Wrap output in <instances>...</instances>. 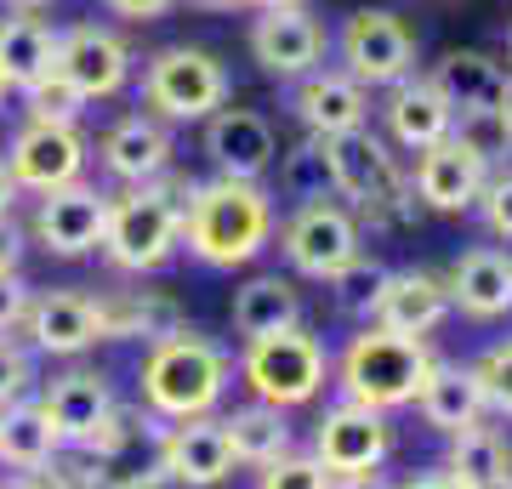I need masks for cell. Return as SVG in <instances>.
<instances>
[{"label": "cell", "mask_w": 512, "mask_h": 489, "mask_svg": "<svg viewBox=\"0 0 512 489\" xmlns=\"http://www.w3.org/2000/svg\"><path fill=\"white\" fill-rule=\"evenodd\" d=\"M444 313H450V290H444V279L404 268V273H387L370 325L393 330V336H427V330L444 325Z\"/></svg>", "instance_id": "obj_20"}, {"label": "cell", "mask_w": 512, "mask_h": 489, "mask_svg": "<svg viewBox=\"0 0 512 489\" xmlns=\"http://www.w3.org/2000/svg\"><path fill=\"white\" fill-rule=\"evenodd\" d=\"M160 467L171 484L183 489H217L228 472H234V450H228V433L222 421L211 416H188L177 427L160 433Z\"/></svg>", "instance_id": "obj_14"}, {"label": "cell", "mask_w": 512, "mask_h": 489, "mask_svg": "<svg viewBox=\"0 0 512 489\" xmlns=\"http://www.w3.org/2000/svg\"><path fill=\"white\" fill-rule=\"evenodd\" d=\"M52 455H57V433L46 421V410L29 399H12L0 410V461L18 472H40Z\"/></svg>", "instance_id": "obj_32"}, {"label": "cell", "mask_w": 512, "mask_h": 489, "mask_svg": "<svg viewBox=\"0 0 512 489\" xmlns=\"http://www.w3.org/2000/svg\"><path fill=\"white\" fill-rule=\"evenodd\" d=\"M256 12H279V6H302V0H251Z\"/></svg>", "instance_id": "obj_49"}, {"label": "cell", "mask_w": 512, "mask_h": 489, "mask_svg": "<svg viewBox=\"0 0 512 489\" xmlns=\"http://www.w3.org/2000/svg\"><path fill=\"white\" fill-rule=\"evenodd\" d=\"M302 325V296H296L291 279H279V273H262L251 285L234 290V330L245 342L256 336H279V330H296Z\"/></svg>", "instance_id": "obj_27"}, {"label": "cell", "mask_w": 512, "mask_h": 489, "mask_svg": "<svg viewBox=\"0 0 512 489\" xmlns=\"http://www.w3.org/2000/svg\"><path fill=\"white\" fill-rule=\"evenodd\" d=\"M205 154L217 165V177H234V182H256L268 165H274L279 143H274V126L251 109H217L205 120Z\"/></svg>", "instance_id": "obj_16"}, {"label": "cell", "mask_w": 512, "mask_h": 489, "mask_svg": "<svg viewBox=\"0 0 512 489\" xmlns=\"http://www.w3.org/2000/svg\"><path fill=\"white\" fill-rule=\"evenodd\" d=\"M222 433H228V450H234V461H245V467H268V461H279V455L291 450V421H285V410H274V404H239L234 416L222 421Z\"/></svg>", "instance_id": "obj_31"}, {"label": "cell", "mask_w": 512, "mask_h": 489, "mask_svg": "<svg viewBox=\"0 0 512 489\" xmlns=\"http://www.w3.org/2000/svg\"><path fill=\"white\" fill-rule=\"evenodd\" d=\"M433 370V353L421 336H393L382 325H365L359 336L348 342L342 364H336V381L353 404L365 410H399V404H416L421 381Z\"/></svg>", "instance_id": "obj_4"}, {"label": "cell", "mask_w": 512, "mask_h": 489, "mask_svg": "<svg viewBox=\"0 0 512 489\" xmlns=\"http://www.w3.org/2000/svg\"><path fill=\"white\" fill-rule=\"evenodd\" d=\"M92 302L103 342H165L183 330V308L160 290H114V296H92Z\"/></svg>", "instance_id": "obj_21"}, {"label": "cell", "mask_w": 512, "mask_h": 489, "mask_svg": "<svg viewBox=\"0 0 512 489\" xmlns=\"http://www.w3.org/2000/svg\"><path fill=\"white\" fill-rule=\"evenodd\" d=\"M103 165L120 182H154L171 165V137H165V126L154 114H126L103 137Z\"/></svg>", "instance_id": "obj_24"}, {"label": "cell", "mask_w": 512, "mask_h": 489, "mask_svg": "<svg viewBox=\"0 0 512 489\" xmlns=\"http://www.w3.org/2000/svg\"><path fill=\"white\" fill-rule=\"evenodd\" d=\"M12 200H18V182H12V171L0 160V217H12Z\"/></svg>", "instance_id": "obj_46"}, {"label": "cell", "mask_w": 512, "mask_h": 489, "mask_svg": "<svg viewBox=\"0 0 512 489\" xmlns=\"http://www.w3.org/2000/svg\"><path fill=\"white\" fill-rule=\"evenodd\" d=\"M285 188H291L296 200H325V194H336L330 188V160H325V143L319 137H308V143H296L291 154H285Z\"/></svg>", "instance_id": "obj_35"}, {"label": "cell", "mask_w": 512, "mask_h": 489, "mask_svg": "<svg viewBox=\"0 0 512 489\" xmlns=\"http://www.w3.org/2000/svg\"><path fill=\"white\" fill-rule=\"evenodd\" d=\"M0 489H40V484L29 478V472H23V478H0Z\"/></svg>", "instance_id": "obj_48"}, {"label": "cell", "mask_w": 512, "mask_h": 489, "mask_svg": "<svg viewBox=\"0 0 512 489\" xmlns=\"http://www.w3.org/2000/svg\"><path fill=\"white\" fill-rule=\"evenodd\" d=\"M23 325H29L40 353H57V359H74V353H86V347L103 342L97 302L86 290H40V296H29Z\"/></svg>", "instance_id": "obj_17"}, {"label": "cell", "mask_w": 512, "mask_h": 489, "mask_svg": "<svg viewBox=\"0 0 512 489\" xmlns=\"http://www.w3.org/2000/svg\"><path fill=\"white\" fill-rule=\"evenodd\" d=\"M291 109L313 137H336V131H359L370 114V91L353 74H302Z\"/></svg>", "instance_id": "obj_22"}, {"label": "cell", "mask_w": 512, "mask_h": 489, "mask_svg": "<svg viewBox=\"0 0 512 489\" xmlns=\"http://www.w3.org/2000/svg\"><path fill=\"white\" fill-rule=\"evenodd\" d=\"M387 126H393V137H399L404 148H433L450 137V126H456V109L439 97V86L433 80H399L393 86V97H387Z\"/></svg>", "instance_id": "obj_26"}, {"label": "cell", "mask_w": 512, "mask_h": 489, "mask_svg": "<svg viewBox=\"0 0 512 489\" xmlns=\"http://www.w3.org/2000/svg\"><path fill=\"white\" fill-rule=\"evenodd\" d=\"M484 182H490L484 177V165H478L456 137H444V143L421 148L410 194H416L421 205H433V211H467V205H478Z\"/></svg>", "instance_id": "obj_19"}, {"label": "cell", "mask_w": 512, "mask_h": 489, "mask_svg": "<svg viewBox=\"0 0 512 489\" xmlns=\"http://www.w3.org/2000/svg\"><path fill=\"white\" fill-rule=\"evenodd\" d=\"M143 103L160 120H211L228 103V74L200 46H165L143 69Z\"/></svg>", "instance_id": "obj_7"}, {"label": "cell", "mask_w": 512, "mask_h": 489, "mask_svg": "<svg viewBox=\"0 0 512 489\" xmlns=\"http://www.w3.org/2000/svg\"><path fill=\"white\" fill-rule=\"evenodd\" d=\"M194 182L183 177H154L131 182V194L109 200V228H103V251L114 268L126 273H154L183 239V200Z\"/></svg>", "instance_id": "obj_3"}, {"label": "cell", "mask_w": 512, "mask_h": 489, "mask_svg": "<svg viewBox=\"0 0 512 489\" xmlns=\"http://www.w3.org/2000/svg\"><path fill=\"white\" fill-rule=\"evenodd\" d=\"M256 489H330V472L313 461V455H279L256 472Z\"/></svg>", "instance_id": "obj_37"}, {"label": "cell", "mask_w": 512, "mask_h": 489, "mask_svg": "<svg viewBox=\"0 0 512 489\" xmlns=\"http://www.w3.org/2000/svg\"><path fill=\"white\" fill-rule=\"evenodd\" d=\"M330 285H336L342 313L370 319V313H376V296H382V285H387V268H382V262H370V256H353L342 273H330Z\"/></svg>", "instance_id": "obj_34"}, {"label": "cell", "mask_w": 512, "mask_h": 489, "mask_svg": "<svg viewBox=\"0 0 512 489\" xmlns=\"http://www.w3.org/2000/svg\"><path fill=\"white\" fill-rule=\"evenodd\" d=\"M330 489H393V484H382L376 472H359V478H330Z\"/></svg>", "instance_id": "obj_45"}, {"label": "cell", "mask_w": 512, "mask_h": 489, "mask_svg": "<svg viewBox=\"0 0 512 489\" xmlns=\"http://www.w3.org/2000/svg\"><path fill=\"white\" fill-rule=\"evenodd\" d=\"M274 234V200L256 182H200L183 200V239L205 268H239Z\"/></svg>", "instance_id": "obj_1"}, {"label": "cell", "mask_w": 512, "mask_h": 489, "mask_svg": "<svg viewBox=\"0 0 512 489\" xmlns=\"http://www.w3.org/2000/svg\"><path fill=\"white\" fill-rule=\"evenodd\" d=\"M399 489H467V484L444 467V472H416V478H410V484H399Z\"/></svg>", "instance_id": "obj_44"}, {"label": "cell", "mask_w": 512, "mask_h": 489, "mask_svg": "<svg viewBox=\"0 0 512 489\" xmlns=\"http://www.w3.org/2000/svg\"><path fill=\"white\" fill-rule=\"evenodd\" d=\"M450 137H456V143L467 148L484 171L512 154V126H507V114H501V109H467V114H456Z\"/></svg>", "instance_id": "obj_33"}, {"label": "cell", "mask_w": 512, "mask_h": 489, "mask_svg": "<svg viewBox=\"0 0 512 489\" xmlns=\"http://www.w3.org/2000/svg\"><path fill=\"white\" fill-rule=\"evenodd\" d=\"M177 0H109L114 18H131V23H148V18H165Z\"/></svg>", "instance_id": "obj_42"}, {"label": "cell", "mask_w": 512, "mask_h": 489, "mask_svg": "<svg viewBox=\"0 0 512 489\" xmlns=\"http://www.w3.org/2000/svg\"><path fill=\"white\" fill-rule=\"evenodd\" d=\"M52 63H57V29H46L29 12L0 18V74H6V86L29 91L35 80L52 74Z\"/></svg>", "instance_id": "obj_28"}, {"label": "cell", "mask_w": 512, "mask_h": 489, "mask_svg": "<svg viewBox=\"0 0 512 489\" xmlns=\"http://www.w3.org/2000/svg\"><path fill=\"white\" fill-rule=\"evenodd\" d=\"M251 57L274 80H302L313 74V63L325 57V29L313 12L302 6H279V12H262L251 23Z\"/></svg>", "instance_id": "obj_15"}, {"label": "cell", "mask_w": 512, "mask_h": 489, "mask_svg": "<svg viewBox=\"0 0 512 489\" xmlns=\"http://www.w3.org/2000/svg\"><path fill=\"white\" fill-rule=\"evenodd\" d=\"M188 6H194V12H245L251 0H188Z\"/></svg>", "instance_id": "obj_47"}, {"label": "cell", "mask_w": 512, "mask_h": 489, "mask_svg": "<svg viewBox=\"0 0 512 489\" xmlns=\"http://www.w3.org/2000/svg\"><path fill=\"white\" fill-rule=\"evenodd\" d=\"M444 290H450V308H461L467 319H501L512 313V256L478 245L450 268Z\"/></svg>", "instance_id": "obj_23"}, {"label": "cell", "mask_w": 512, "mask_h": 489, "mask_svg": "<svg viewBox=\"0 0 512 489\" xmlns=\"http://www.w3.org/2000/svg\"><path fill=\"white\" fill-rule=\"evenodd\" d=\"M6 6H18V12H35V6H52V0H6Z\"/></svg>", "instance_id": "obj_51"}, {"label": "cell", "mask_w": 512, "mask_h": 489, "mask_svg": "<svg viewBox=\"0 0 512 489\" xmlns=\"http://www.w3.org/2000/svg\"><path fill=\"white\" fill-rule=\"evenodd\" d=\"M80 109H86V97L63 80V74H46V80H35L29 86V120H52V126H74L80 120Z\"/></svg>", "instance_id": "obj_36"}, {"label": "cell", "mask_w": 512, "mask_h": 489, "mask_svg": "<svg viewBox=\"0 0 512 489\" xmlns=\"http://www.w3.org/2000/svg\"><path fill=\"white\" fill-rule=\"evenodd\" d=\"M450 472L467 489H512V444L495 427H461L450 433Z\"/></svg>", "instance_id": "obj_30"}, {"label": "cell", "mask_w": 512, "mask_h": 489, "mask_svg": "<svg viewBox=\"0 0 512 489\" xmlns=\"http://www.w3.org/2000/svg\"><path fill=\"white\" fill-rule=\"evenodd\" d=\"M279 245H285V262H291L296 273L330 279V273H342L353 256H359V228H353V217L342 211V205L308 200L291 222H285Z\"/></svg>", "instance_id": "obj_10"}, {"label": "cell", "mask_w": 512, "mask_h": 489, "mask_svg": "<svg viewBox=\"0 0 512 489\" xmlns=\"http://www.w3.org/2000/svg\"><path fill=\"white\" fill-rule=\"evenodd\" d=\"M80 165H86V137L74 126H52V120H29L12 137V154H6L12 182L35 188V194H52V188L80 182Z\"/></svg>", "instance_id": "obj_11"}, {"label": "cell", "mask_w": 512, "mask_h": 489, "mask_svg": "<svg viewBox=\"0 0 512 489\" xmlns=\"http://www.w3.org/2000/svg\"><path fill=\"white\" fill-rule=\"evenodd\" d=\"M23 387H29V359L12 342H0V410L12 399H23Z\"/></svg>", "instance_id": "obj_40"}, {"label": "cell", "mask_w": 512, "mask_h": 489, "mask_svg": "<svg viewBox=\"0 0 512 489\" xmlns=\"http://www.w3.org/2000/svg\"><path fill=\"white\" fill-rule=\"evenodd\" d=\"M416 404H421V421L439 427V433L473 427V421L484 416V393H478L473 364H439L433 359V370H427V381H421Z\"/></svg>", "instance_id": "obj_25"}, {"label": "cell", "mask_w": 512, "mask_h": 489, "mask_svg": "<svg viewBox=\"0 0 512 489\" xmlns=\"http://www.w3.org/2000/svg\"><path fill=\"white\" fill-rule=\"evenodd\" d=\"M330 160V188L348 194L359 211H365L370 228H393V222L416 217V194L410 182L399 177L393 154L382 148V137H370L365 126L359 131H336V137H319Z\"/></svg>", "instance_id": "obj_5"}, {"label": "cell", "mask_w": 512, "mask_h": 489, "mask_svg": "<svg viewBox=\"0 0 512 489\" xmlns=\"http://www.w3.org/2000/svg\"><path fill=\"white\" fill-rule=\"evenodd\" d=\"M501 114H507V126H512V74H507V86H501Z\"/></svg>", "instance_id": "obj_50"}, {"label": "cell", "mask_w": 512, "mask_h": 489, "mask_svg": "<svg viewBox=\"0 0 512 489\" xmlns=\"http://www.w3.org/2000/svg\"><path fill=\"white\" fill-rule=\"evenodd\" d=\"M239 376L251 387L262 404H274V410H296V404H308L330 376V353L319 336L308 330H279V336H256L245 342V359H239Z\"/></svg>", "instance_id": "obj_6"}, {"label": "cell", "mask_w": 512, "mask_h": 489, "mask_svg": "<svg viewBox=\"0 0 512 489\" xmlns=\"http://www.w3.org/2000/svg\"><path fill=\"white\" fill-rule=\"evenodd\" d=\"M18 262H23V234L12 217H0V273H18Z\"/></svg>", "instance_id": "obj_43"}, {"label": "cell", "mask_w": 512, "mask_h": 489, "mask_svg": "<svg viewBox=\"0 0 512 489\" xmlns=\"http://www.w3.org/2000/svg\"><path fill=\"white\" fill-rule=\"evenodd\" d=\"M52 69L92 103V97H114V91L126 86L131 52H126V40L114 35V29H103V23H74L69 35H57Z\"/></svg>", "instance_id": "obj_12"}, {"label": "cell", "mask_w": 512, "mask_h": 489, "mask_svg": "<svg viewBox=\"0 0 512 489\" xmlns=\"http://www.w3.org/2000/svg\"><path fill=\"white\" fill-rule=\"evenodd\" d=\"M6 91H12V86H6V74H0V103H6Z\"/></svg>", "instance_id": "obj_52"}, {"label": "cell", "mask_w": 512, "mask_h": 489, "mask_svg": "<svg viewBox=\"0 0 512 489\" xmlns=\"http://www.w3.org/2000/svg\"><path fill=\"white\" fill-rule=\"evenodd\" d=\"M478 205H484V222H490V234H495V239H512V171H501V177L484 182Z\"/></svg>", "instance_id": "obj_39"}, {"label": "cell", "mask_w": 512, "mask_h": 489, "mask_svg": "<svg viewBox=\"0 0 512 489\" xmlns=\"http://www.w3.org/2000/svg\"><path fill=\"white\" fill-rule=\"evenodd\" d=\"M433 86L456 114L467 109H501V86H507V69L484 52H444V63L433 69Z\"/></svg>", "instance_id": "obj_29"}, {"label": "cell", "mask_w": 512, "mask_h": 489, "mask_svg": "<svg viewBox=\"0 0 512 489\" xmlns=\"http://www.w3.org/2000/svg\"><path fill=\"white\" fill-rule=\"evenodd\" d=\"M473 376H478V393H484V410L512 416V342L490 347V353L473 364Z\"/></svg>", "instance_id": "obj_38"}, {"label": "cell", "mask_w": 512, "mask_h": 489, "mask_svg": "<svg viewBox=\"0 0 512 489\" xmlns=\"http://www.w3.org/2000/svg\"><path fill=\"white\" fill-rule=\"evenodd\" d=\"M228 387V353L200 330H177L165 342L148 347L143 359V399L154 416L188 421V416H211Z\"/></svg>", "instance_id": "obj_2"}, {"label": "cell", "mask_w": 512, "mask_h": 489, "mask_svg": "<svg viewBox=\"0 0 512 489\" xmlns=\"http://www.w3.org/2000/svg\"><path fill=\"white\" fill-rule=\"evenodd\" d=\"M342 63L353 74L359 86H399V80H410V69H416V35L404 29L393 12H353L348 29H342Z\"/></svg>", "instance_id": "obj_9"}, {"label": "cell", "mask_w": 512, "mask_h": 489, "mask_svg": "<svg viewBox=\"0 0 512 489\" xmlns=\"http://www.w3.org/2000/svg\"><path fill=\"white\" fill-rule=\"evenodd\" d=\"M103 228H109V194H97V188H86V182H69V188L40 194L35 239L52 256L97 251V245H103Z\"/></svg>", "instance_id": "obj_13"}, {"label": "cell", "mask_w": 512, "mask_h": 489, "mask_svg": "<svg viewBox=\"0 0 512 489\" xmlns=\"http://www.w3.org/2000/svg\"><path fill=\"white\" fill-rule=\"evenodd\" d=\"M40 410L52 421L57 444H92L120 404H114L109 381L97 376V370H69V376L52 381V393L40 399Z\"/></svg>", "instance_id": "obj_18"}, {"label": "cell", "mask_w": 512, "mask_h": 489, "mask_svg": "<svg viewBox=\"0 0 512 489\" xmlns=\"http://www.w3.org/2000/svg\"><path fill=\"white\" fill-rule=\"evenodd\" d=\"M23 313H29V285L18 273H0V330L23 325Z\"/></svg>", "instance_id": "obj_41"}, {"label": "cell", "mask_w": 512, "mask_h": 489, "mask_svg": "<svg viewBox=\"0 0 512 489\" xmlns=\"http://www.w3.org/2000/svg\"><path fill=\"white\" fill-rule=\"evenodd\" d=\"M393 450V427L382 421V410H365V404H330L319 416V433H313V461L330 472V478H359V472H376Z\"/></svg>", "instance_id": "obj_8"}]
</instances>
